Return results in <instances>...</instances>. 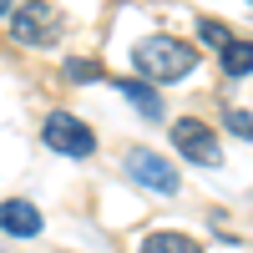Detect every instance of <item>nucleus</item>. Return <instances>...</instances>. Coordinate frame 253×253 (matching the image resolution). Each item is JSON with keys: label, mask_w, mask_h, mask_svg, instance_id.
<instances>
[{"label": "nucleus", "mask_w": 253, "mask_h": 253, "mask_svg": "<svg viewBox=\"0 0 253 253\" xmlns=\"http://www.w3.org/2000/svg\"><path fill=\"white\" fill-rule=\"evenodd\" d=\"M10 10H15V0H0V15H5V20H10Z\"/></svg>", "instance_id": "ddd939ff"}, {"label": "nucleus", "mask_w": 253, "mask_h": 253, "mask_svg": "<svg viewBox=\"0 0 253 253\" xmlns=\"http://www.w3.org/2000/svg\"><path fill=\"white\" fill-rule=\"evenodd\" d=\"M41 142H46L51 152H61V157H91L96 152V132L81 117H71V112H51L41 122Z\"/></svg>", "instance_id": "20e7f679"}, {"label": "nucleus", "mask_w": 253, "mask_h": 253, "mask_svg": "<svg viewBox=\"0 0 253 253\" xmlns=\"http://www.w3.org/2000/svg\"><path fill=\"white\" fill-rule=\"evenodd\" d=\"M198 46H187V41L177 36H142L137 46H132V66L142 81H152V86H167V81H182V76H193L198 71Z\"/></svg>", "instance_id": "f257e3e1"}, {"label": "nucleus", "mask_w": 253, "mask_h": 253, "mask_svg": "<svg viewBox=\"0 0 253 253\" xmlns=\"http://www.w3.org/2000/svg\"><path fill=\"white\" fill-rule=\"evenodd\" d=\"M41 228H46V218H41V208L31 198H5L0 203V233L10 238H36Z\"/></svg>", "instance_id": "0eeeda50"}, {"label": "nucleus", "mask_w": 253, "mask_h": 253, "mask_svg": "<svg viewBox=\"0 0 253 253\" xmlns=\"http://www.w3.org/2000/svg\"><path fill=\"white\" fill-rule=\"evenodd\" d=\"M218 66H223V76H233V81H238V76H253V41H238V36H233V41L218 51Z\"/></svg>", "instance_id": "6e6552de"}, {"label": "nucleus", "mask_w": 253, "mask_h": 253, "mask_svg": "<svg viewBox=\"0 0 253 253\" xmlns=\"http://www.w3.org/2000/svg\"><path fill=\"white\" fill-rule=\"evenodd\" d=\"M223 126H228L233 137L253 142V112H243V107H223Z\"/></svg>", "instance_id": "9b49d317"}, {"label": "nucleus", "mask_w": 253, "mask_h": 253, "mask_svg": "<svg viewBox=\"0 0 253 253\" xmlns=\"http://www.w3.org/2000/svg\"><path fill=\"white\" fill-rule=\"evenodd\" d=\"M142 253H203L198 238H187V233H172V228H162V233H147Z\"/></svg>", "instance_id": "1a4fd4ad"}, {"label": "nucleus", "mask_w": 253, "mask_h": 253, "mask_svg": "<svg viewBox=\"0 0 253 253\" xmlns=\"http://www.w3.org/2000/svg\"><path fill=\"white\" fill-rule=\"evenodd\" d=\"M10 36L20 41V46H56L61 41V10L51 5V0H26V5H15L10 10Z\"/></svg>", "instance_id": "7ed1b4c3"}, {"label": "nucleus", "mask_w": 253, "mask_h": 253, "mask_svg": "<svg viewBox=\"0 0 253 253\" xmlns=\"http://www.w3.org/2000/svg\"><path fill=\"white\" fill-rule=\"evenodd\" d=\"M198 41H203L208 51H223L228 41H233V31H228L223 20H213V15H198Z\"/></svg>", "instance_id": "9d476101"}, {"label": "nucleus", "mask_w": 253, "mask_h": 253, "mask_svg": "<svg viewBox=\"0 0 253 253\" xmlns=\"http://www.w3.org/2000/svg\"><path fill=\"white\" fill-rule=\"evenodd\" d=\"M122 172L132 177L137 187H147V193H162V198H177V187H182L177 167L167 162L162 152H152V147H126V152H122Z\"/></svg>", "instance_id": "f03ea898"}, {"label": "nucleus", "mask_w": 253, "mask_h": 253, "mask_svg": "<svg viewBox=\"0 0 253 253\" xmlns=\"http://www.w3.org/2000/svg\"><path fill=\"white\" fill-rule=\"evenodd\" d=\"M66 81H101V61H66Z\"/></svg>", "instance_id": "f8f14e48"}, {"label": "nucleus", "mask_w": 253, "mask_h": 253, "mask_svg": "<svg viewBox=\"0 0 253 253\" xmlns=\"http://www.w3.org/2000/svg\"><path fill=\"white\" fill-rule=\"evenodd\" d=\"M117 96H122L137 117H147V122H162V117H167V101L157 96L152 81H142V76H117Z\"/></svg>", "instance_id": "423d86ee"}, {"label": "nucleus", "mask_w": 253, "mask_h": 253, "mask_svg": "<svg viewBox=\"0 0 253 253\" xmlns=\"http://www.w3.org/2000/svg\"><path fill=\"white\" fill-rule=\"evenodd\" d=\"M248 5H253V0H248Z\"/></svg>", "instance_id": "4468645a"}, {"label": "nucleus", "mask_w": 253, "mask_h": 253, "mask_svg": "<svg viewBox=\"0 0 253 253\" xmlns=\"http://www.w3.org/2000/svg\"><path fill=\"white\" fill-rule=\"evenodd\" d=\"M172 147L187 162H198V167H218L223 162V142H218V132L203 117H177L172 122Z\"/></svg>", "instance_id": "39448f33"}]
</instances>
